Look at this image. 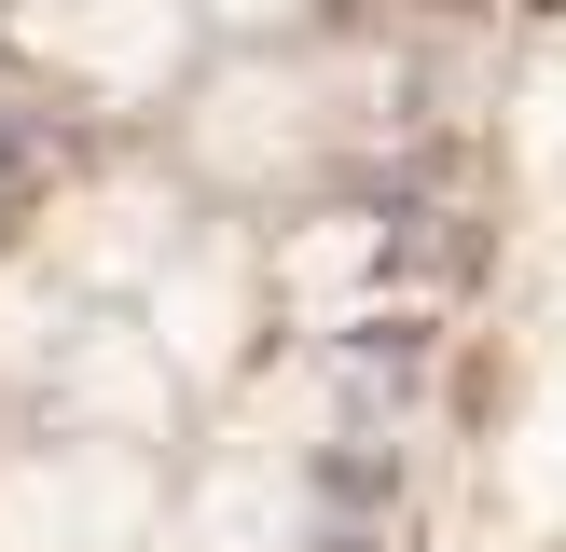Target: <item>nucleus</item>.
I'll use <instances>...</instances> for the list:
<instances>
[{
    "label": "nucleus",
    "mask_w": 566,
    "mask_h": 552,
    "mask_svg": "<svg viewBox=\"0 0 566 552\" xmlns=\"http://www.w3.org/2000/svg\"><path fill=\"white\" fill-rule=\"evenodd\" d=\"M153 524L138 442H70L42 469H0V552H125Z\"/></svg>",
    "instance_id": "nucleus-1"
},
{
    "label": "nucleus",
    "mask_w": 566,
    "mask_h": 552,
    "mask_svg": "<svg viewBox=\"0 0 566 552\" xmlns=\"http://www.w3.org/2000/svg\"><path fill=\"white\" fill-rule=\"evenodd\" d=\"M28 42L97 83H153L180 55V0H28Z\"/></svg>",
    "instance_id": "nucleus-2"
},
{
    "label": "nucleus",
    "mask_w": 566,
    "mask_h": 552,
    "mask_svg": "<svg viewBox=\"0 0 566 552\" xmlns=\"http://www.w3.org/2000/svg\"><path fill=\"white\" fill-rule=\"evenodd\" d=\"M166 401H180V386H166V359H153V346H125V331H97V346L70 359V386H55V414H70L83 442H153V428H166Z\"/></svg>",
    "instance_id": "nucleus-3"
},
{
    "label": "nucleus",
    "mask_w": 566,
    "mask_h": 552,
    "mask_svg": "<svg viewBox=\"0 0 566 552\" xmlns=\"http://www.w3.org/2000/svg\"><path fill=\"white\" fill-rule=\"evenodd\" d=\"M193 539L208 552H304V484L263 469V456H235L208 497H193Z\"/></svg>",
    "instance_id": "nucleus-4"
},
{
    "label": "nucleus",
    "mask_w": 566,
    "mask_h": 552,
    "mask_svg": "<svg viewBox=\"0 0 566 552\" xmlns=\"http://www.w3.org/2000/svg\"><path fill=\"white\" fill-rule=\"evenodd\" d=\"M208 14H235V28H263V14H291V0H208Z\"/></svg>",
    "instance_id": "nucleus-5"
}]
</instances>
